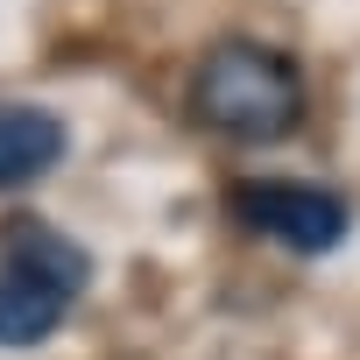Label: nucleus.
I'll list each match as a JSON object with an SVG mask.
<instances>
[{
	"mask_svg": "<svg viewBox=\"0 0 360 360\" xmlns=\"http://www.w3.org/2000/svg\"><path fill=\"white\" fill-rule=\"evenodd\" d=\"M92 283V255L43 226V219H8L0 226V353H29L43 346L71 304Z\"/></svg>",
	"mask_w": 360,
	"mask_h": 360,
	"instance_id": "nucleus-2",
	"label": "nucleus"
},
{
	"mask_svg": "<svg viewBox=\"0 0 360 360\" xmlns=\"http://www.w3.org/2000/svg\"><path fill=\"white\" fill-rule=\"evenodd\" d=\"M71 127L36 99H0V191H29L64 162Z\"/></svg>",
	"mask_w": 360,
	"mask_h": 360,
	"instance_id": "nucleus-4",
	"label": "nucleus"
},
{
	"mask_svg": "<svg viewBox=\"0 0 360 360\" xmlns=\"http://www.w3.org/2000/svg\"><path fill=\"white\" fill-rule=\"evenodd\" d=\"M191 120L212 127L219 141L240 148H269L283 134L304 127V71L290 50L255 43V36H226L198 57L191 71Z\"/></svg>",
	"mask_w": 360,
	"mask_h": 360,
	"instance_id": "nucleus-1",
	"label": "nucleus"
},
{
	"mask_svg": "<svg viewBox=\"0 0 360 360\" xmlns=\"http://www.w3.org/2000/svg\"><path fill=\"white\" fill-rule=\"evenodd\" d=\"M226 212L290 255H332L353 226L346 198L325 184H304V176H240V184H226Z\"/></svg>",
	"mask_w": 360,
	"mask_h": 360,
	"instance_id": "nucleus-3",
	"label": "nucleus"
}]
</instances>
